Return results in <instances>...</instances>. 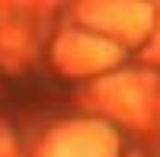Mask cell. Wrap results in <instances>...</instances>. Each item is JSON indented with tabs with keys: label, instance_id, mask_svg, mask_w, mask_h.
<instances>
[{
	"label": "cell",
	"instance_id": "obj_1",
	"mask_svg": "<svg viewBox=\"0 0 160 157\" xmlns=\"http://www.w3.org/2000/svg\"><path fill=\"white\" fill-rule=\"evenodd\" d=\"M51 157H99V144L93 138H83V135H71V138H61Z\"/></svg>",
	"mask_w": 160,
	"mask_h": 157
}]
</instances>
